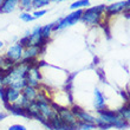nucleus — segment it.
<instances>
[{"mask_svg": "<svg viewBox=\"0 0 130 130\" xmlns=\"http://www.w3.org/2000/svg\"><path fill=\"white\" fill-rule=\"evenodd\" d=\"M98 112V117L96 118V128L99 130H109L113 128V124L116 123V121L118 120V115L117 111H112V110L103 109L97 111Z\"/></svg>", "mask_w": 130, "mask_h": 130, "instance_id": "obj_1", "label": "nucleus"}, {"mask_svg": "<svg viewBox=\"0 0 130 130\" xmlns=\"http://www.w3.org/2000/svg\"><path fill=\"white\" fill-rule=\"evenodd\" d=\"M103 11H105V6L104 5H98L96 7H91L88 8L85 12H83L82 20L88 25H96L101 20V13Z\"/></svg>", "mask_w": 130, "mask_h": 130, "instance_id": "obj_2", "label": "nucleus"}, {"mask_svg": "<svg viewBox=\"0 0 130 130\" xmlns=\"http://www.w3.org/2000/svg\"><path fill=\"white\" fill-rule=\"evenodd\" d=\"M83 10H76L73 13L69 14L68 17L63 18L60 19V21L58 23L57 26H55V30H63V28H66L68 26H72V25H75L77 21H79L82 19V15H83Z\"/></svg>", "mask_w": 130, "mask_h": 130, "instance_id": "obj_3", "label": "nucleus"}, {"mask_svg": "<svg viewBox=\"0 0 130 130\" xmlns=\"http://www.w3.org/2000/svg\"><path fill=\"white\" fill-rule=\"evenodd\" d=\"M57 113H58V117L62 120L63 123L68 124V125H70V127L77 128V125H78V121H77V118L75 117V115L72 113L71 109L65 108V106H60V108L58 109V111H57Z\"/></svg>", "mask_w": 130, "mask_h": 130, "instance_id": "obj_4", "label": "nucleus"}, {"mask_svg": "<svg viewBox=\"0 0 130 130\" xmlns=\"http://www.w3.org/2000/svg\"><path fill=\"white\" fill-rule=\"evenodd\" d=\"M71 111L75 115V117L77 118L78 122H85V123H92V124L96 123V117L92 116L91 113L86 112L85 110L82 109L80 106L73 105L71 108Z\"/></svg>", "mask_w": 130, "mask_h": 130, "instance_id": "obj_5", "label": "nucleus"}, {"mask_svg": "<svg viewBox=\"0 0 130 130\" xmlns=\"http://www.w3.org/2000/svg\"><path fill=\"white\" fill-rule=\"evenodd\" d=\"M23 53H24V47L20 44H13L7 50L6 57L13 63H18L20 59H23Z\"/></svg>", "mask_w": 130, "mask_h": 130, "instance_id": "obj_6", "label": "nucleus"}, {"mask_svg": "<svg viewBox=\"0 0 130 130\" xmlns=\"http://www.w3.org/2000/svg\"><path fill=\"white\" fill-rule=\"evenodd\" d=\"M20 95H21V91L14 89L12 86H6L3 101L5 104H14L18 101V98L20 97Z\"/></svg>", "mask_w": 130, "mask_h": 130, "instance_id": "obj_7", "label": "nucleus"}, {"mask_svg": "<svg viewBox=\"0 0 130 130\" xmlns=\"http://www.w3.org/2000/svg\"><path fill=\"white\" fill-rule=\"evenodd\" d=\"M93 105H95L97 111L105 109V98H104L103 93L97 88L95 89V102H93Z\"/></svg>", "mask_w": 130, "mask_h": 130, "instance_id": "obj_8", "label": "nucleus"}, {"mask_svg": "<svg viewBox=\"0 0 130 130\" xmlns=\"http://www.w3.org/2000/svg\"><path fill=\"white\" fill-rule=\"evenodd\" d=\"M18 3H19V0H4L1 8H0V12L1 13H11V12H13L17 8Z\"/></svg>", "mask_w": 130, "mask_h": 130, "instance_id": "obj_9", "label": "nucleus"}, {"mask_svg": "<svg viewBox=\"0 0 130 130\" xmlns=\"http://www.w3.org/2000/svg\"><path fill=\"white\" fill-rule=\"evenodd\" d=\"M37 93H38L37 88H33V86H30V85H26L24 89L21 90V95L26 99H28L30 102H33L34 99H36Z\"/></svg>", "mask_w": 130, "mask_h": 130, "instance_id": "obj_10", "label": "nucleus"}, {"mask_svg": "<svg viewBox=\"0 0 130 130\" xmlns=\"http://www.w3.org/2000/svg\"><path fill=\"white\" fill-rule=\"evenodd\" d=\"M123 10H125V1H118V3H115L112 5H109L108 7H105V11L110 15L111 14L120 13Z\"/></svg>", "mask_w": 130, "mask_h": 130, "instance_id": "obj_11", "label": "nucleus"}, {"mask_svg": "<svg viewBox=\"0 0 130 130\" xmlns=\"http://www.w3.org/2000/svg\"><path fill=\"white\" fill-rule=\"evenodd\" d=\"M117 115L121 117V118H123L124 121H127L128 123L130 124V108L129 106H123L122 109L117 110Z\"/></svg>", "mask_w": 130, "mask_h": 130, "instance_id": "obj_12", "label": "nucleus"}, {"mask_svg": "<svg viewBox=\"0 0 130 130\" xmlns=\"http://www.w3.org/2000/svg\"><path fill=\"white\" fill-rule=\"evenodd\" d=\"M90 6V1L89 0H78V1H75V3L72 4L70 8L71 10H80L83 7H88Z\"/></svg>", "mask_w": 130, "mask_h": 130, "instance_id": "obj_13", "label": "nucleus"}, {"mask_svg": "<svg viewBox=\"0 0 130 130\" xmlns=\"http://www.w3.org/2000/svg\"><path fill=\"white\" fill-rule=\"evenodd\" d=\"M129 127H130V124L128 123L127 121H124L123 118H121V117H118V120L116 121V123L113 124V128H116V129H118V130H125Z\"/></svg>", "mask_w": 130, "mask_h": 130, "instance_id": "obj_14", "label": "nucleus"}, {"mask_svg": "<svg viewBox=\"0 0 130 130\" xmlns=\"http://www.w3.org/2000/svg\"><path fill=\"white\" fill-rule=\"evenodd\" d=\"M53 25L55 24H48V25H46V26H44V27H41V37L44 38V39H47L48 36L51 34L52 28L55 27Z\"/></svg>", "mask_w": 130, "mask_h": 130, "instance_id": "obj_15", "label": "nucleus"}, {"mask_svg": "<svg viewBox=\"0 0 130 130\" xmlns=\"http://www.w3.org/2000/svg\"><path fill=\"white\" fill-rule=\"evenodd\" d=\"M77 129L78 130H93V129H96V124L85 123V122H78Z\"/></svg>", "mask_w": 130, "mask_h": 130, "instance_id": "obj_16", "label": "nucleus"}, {"mask_svg": "<svg viewBox=\"0 0 130 130\" xmlns=\"http://www.w3.org/2000/svg\"><path fill=\"white\" fill-rule=\"evenodd\" d=\"M50 4V0H32V7L34 8H41L44 6H47Z\"/></svg>", "mask_w": 130, "mask_h": 130, "instance_id": "obj_17", "label": "nucleus"}, {"mask_svg": "<svg viewBox=\"0 0 130 130\" xmlns=\"http://www.w3.org/2000/svg\"><path fill=\"white\" fill-rule=\"evenodd\" d=\"M21 7L26 11H30V8L32 7V0H20Z\"/></svg>", "mask_w": 130, "mask_h": 130, "instance_id": "obj_18", "label": "nucleus"}, {"mask_svg": "<svg viewBox=\"0 0 130 130\" xmlns=\"http://www.w3.org/2000/svg\"><path fill=\"white\" fill-rule=\"evenodd\" d=\"M20 19L21 20H24L26 21V23H28V21H32L34 19L33 15H31L30 13H21L20 14Z\"/></svg>", "mask_w": 130, "mask_h": 130, "instance_id": "obj_19", "label": "nucleus"}, {"mask_svg": "<svg viewBox=\"0 0 130 130\" xmlns=\"http://www.w3.org/2000/svg\"><path fill=\"white\" fill-rule=\"evenodd\" d=\"M7 130H27V129H26L25 125H21V124H13V125H11Z\"/></svg>", "mask_w": 130, "mask_h": 130, "instance_id": "obj_20", "label": "nucleus"}, {"mask_svg": "<svg viewBox=\"0 0 130 130\" xmlns=\"http://www.w3.org/2000/svg\"><path fill=\"white\" fill-rule=\"evenodd\" d=\"M46 12H47V11H46V10L36 11V12H34V13H33V18H34V19H36V18H40V17H43L44 14H46Z\"/></svg>", "mask_w": 130, "mask_h": 130, "instance_id": "obj_21", "label": "nucleus"}, {"mask_svg": "<svg viewBox=\"0 0 130 130\" xmlns=\"http://www.w3.org/2000/svg\"><path fill=\"white\" fill-rule=\"evenodd\" d=\"M4 93H5V88H4L1 84H0V98H4Z\"/></svg>", "mask_w": 130, "mask_h": 130, "instance_id": "obj_22", "label": "nucleus"}, {"mask_svg": "<svg viewBox=\"0 0 130 130\" xmlns=\"http://www.w3.org/2000/svg\"><path fill=\"white\" fill-rule=\"evenodd\" d=\"M124 11H130V0L125 1V10Z\"/></svg>", "mask_w": 130, "mask_h": 130, "instance_id": "obj_23", "label": "nucleus"}, {"mask_svg": "<svg viewBox=\"0 0 130 130\" xmlns=\"http://www.w3.org/2000/svg\"><path fill=\"white\" fill-rule=\"evenodd\" d=\"M6 116H7V113L3 112V111H0V121H3L4 118H6Z\"/></svg>", "mask_w": 130, "mask_h": 130, "instance_id": "obj_24", "label": "nucleus"}, {"mask_svg": "<svg viewBox=\"0 0 130 130\" xmlns=\"http://www.w3.org/2000/svg\"><path fill=\"white\" fill-rule=\"evenodd\" d=\"M3 3H4V0H0V8H1V5H3Z\"/></svg>", "mask_w": 130, "mask_h": 130, "instance_id": "obj_25", "label": "nucleus"}, {"mask_svg": "<svg viewBox=\"0 0 130 130\" xmlns=\"http://www.w3.org/2000/svg\"><path fill=\"white\" fill-rule=\"evenodd\" d=\"M3 45H4V44H3V41H1V40H0V48H1V47H3Z\"/></svg>", "mask_w": 130, "mask_h": 130, "instance_id": "obj_26", "label": "nucleus"}, {"mask_svg": "<svg viewBox=\"0 0 130 130\" xmlns=\"http://www.w3.org/2000/svg\"><path fill=\"white\" fill-rule=\"evenodd\" d=\"M53 1H63V0H53Z\"/></svg>", "mask_w": 130, "mask_h": 130, "instance_id": "obj_27", "label": "nucleus"}]
</instances>
